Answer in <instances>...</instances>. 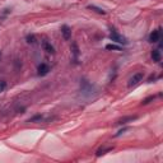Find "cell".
I'll return each mask as SVG.
<instances>
[{"instance_id":"cell-1","label":"cell","mask_w":163,"mask_h":163,"mask_svg":"<svg viewBox=\"0 0 163 163\" xmlns=\"http://www.w3.org/2000/svg\"><path fill=\"white\" fill-rule=\"evenodd\" d=\"M143 77H144L143 73H136V74H134V75L130 78V80H129V83H127V85H129V87H134V85L139 84V83L143 80Z\"/></svg>"},{"instance_id":"cell-2","label":"cell","mask_w":163,"mask_h":163,"mask_svg":"<svg viewBox=\"0 0 163 163\" xmlns=\"http://www.w3.org/2000/svg\"><path fill=\"white\" fill-rule=\"evenodd\" d=\"M110 40L115 41V42H117V43H126V38H125V37H122L121 35H119L115 29L110 33Z\"/></svg>"},{"instance_id":"cell-3","label":"cell","mask_w":163,"mask_h":163,"mask_svg":"<svg viewBox=\"0 0 163 163\" xmlns=\"http://www.w3.org/2000/svg\"><path fill=\"white\" fill-rule=\"evenodd\" d=\"M61 35H62V38L65 41L70 40V38H71V29H70V27L66 26V24H64V26L61 27Z\"/></svg>"},{"instance_id":"cell-4","label":"cell","mask_w":163,"mask_h":163,"mask_svg":"<svg viewBox=\"0 0 163 163\" xmlns=\"http://www.w3.org/2000/svg\"><path fill=\"white\" fill-rule=\"evenodd\" d=\"M136 119H138V116H125V117L120 119L119 121L116 122V125H126V124H129V122L135 121Z\"/></svg>"},{"instance_id":"cell-5","label":"cell","mask_w":163,"mask_h":163,"mask_svg":"<svg viewBox=\"0 0 163 163\" xmlns=\"http://www.w3.org/2000/svg\"><path fill=\"white\" fill-rule=\"evenodd\" d=\"M38 75H41V77H43V75H46L48 71H50V66L47 65V64H45V62H42V64H40L38 65Z\"/></svg>"},{"instance_id":"cell-6","label":"cell","mask_w":163,"mask_h":163,"mask_svg":"<svg viewBox=\"0 0 163 163\" xmlns=\"http://www.w3.org/2000/svg\"><path fill=\"white\" fill-rule=\"evenodd\" d=\"M159 40H161V28L157 29V31H153L150 33V36H149V41L150 42H158Z\"/></svg>"},{"instance_id":"cell-7","label":"cell","mask_w":163,"mask_h":163,"mask_svg":"<svg viewBox=\"0 0 163 163\" xmlns=\"http://www.w3.org/2000/svg\"><path fill=\"white\" fill-rule=\"evenodd\" d=\"M42 47H43V50H45L47 54H55V48H54V46H52L50 42L42 41Z\"/></svg>"},{"instance_id":"cell-8","label":"cell","mask_w":163,"mask_h":163,"mask_svg":"<svg viewBox=\"0 0 163 163\" xmlns=\"http://www.w3.org/2000/svg\"><path fill=\"white\" fill-rule=\"evenodd\" d=\"M152 59H153V61H156V62H159V61H161L162 55H161L159 50H153V51H152Z\"/></svg>"},{"instance_id":"cell-9","label":"cell","mask_w":163,"mask_h":163,"mask_svg":"<svg viewBox=\"0 0 163 163\" xmlns=\"http://www.w3.org/2000/svg\"><path fill=\"white\" fill-rule=\"evenodd\" d=\"M71 52H73V55H74L75 59L79 56V47H78L77 42H73V43H71Z\"/></svg>"},{"instance_id":"cell-10","label":"cell","mask_w":163,"mask_h":163,"mask_svg":"<svg viewBox=\"0 0 163 163\" xmlns=\"http://www.w3.org/2000/svg\"><path fill=\"white\" fill-rule=\"evenodd\" d=\"M88 9H92V10H94L96 13H98V14H106V12L101 9V8H98V6H96V5H88Z\"/></svg>"},{"instance_id":"cell-11","label":"cell","mask_w":163,"mask_h":163,"mask_svg":"<svg viewBox=\"0 0 163 163\" xmlns=\"http://www.w3.org/2000/svg\"><path fill=\"white\" fill-rule=\"evenodd\" d=\"M106 48H107V50H113V51H121V47L117 46V45H113V43L106 45Z\"/></svg>"},{"instance_id":"cell-12","label":"cell","mask_w":163,"mask_h":163,"mask_svg":"<svg viewBox=\"0 0 163 163\" xmlns=\"http://www.w3.org/2000/svg\"><path fill=\"white\" fill-rule=\"evenodd\" d=\"M26 40H27L28 43H32V45L37 42V38H36V36H35V35H28V36L26 37Z\"/></svg>"},{"instance_id":"cell-13","label":"cell","mask_w":163,"mask_h":163,"mask_svg":"<svg viewBox=\"0 0 163 163\" xmlns=\"http://www.w3.org/2000/svg\"><path fill=\"white\" fill-rule=\"evenodd\" d=\"M110 150H112V148H106V149H104V148H101V149H98V150H97V156L100 157V156L104 154L106 152H110Z\"/></svg>"},{"instance_id":"cell-14","label":"cell","mask_w":163,"mask_h":163,"mask_svg":"<svg viewBox=\"0 0 163 163\" xmlns=\"http://www.w3.org/2000/svg\"><path fill=\"white\" fill-rule=\"evenodd\" d=\"M154 98H156V96H149V97H146V98L142 102V104H148V103H150V102L153 101Z\"/></svg>"},{"instance_id":"cell-15","label":"cell","mask_w":163,"mask_h":163,"mask_svg":"<svg viewBox=\"0 0 163 163\" xmlns=\"http://www.w3.org/2000/svg\"><path fill=\"white\" fill-rule=\"evenodd\" d=\"M5 88H6V82H5V80H0V93H1V92H4V91H5Z\"/></svg>"},{"instance_id":"cell-16","label":"cell","mask_w":163,"mask_h":163,"mask_svg":"<svg viewBox=\"0 0 163 163\" xmlns=\"http://www.w3.org/2000/svg\"><path fill=\"white\" fill-rule=\"evenodd\" d=\"M41 119H42V116H41V115H36V116H33V117H31V119H29V122L40 121Z\"/></svg>"},{"instance_id":"cell-17","label":"cell","mask_w":163,"mask_h":163,"mask_svg":"<svg viewBox=\"0 0 163 163\" xmlns=\"http://www.w3.org/2000/svg\"><path fill=\"white\" fill-rule=\"evenodd\" d=\"M126 130H127V129H126V127H124V129H121V130H120V131H119V133H117V134H116V136H119V135H121L122 133H124V131H126Z\"/></svg>"},{"instance_id":"cell-18","label":"cell","mask_w":163,"mask_h":163,"mask_svg":"<svg viewBox=\"0 0 163 163\" xmlns=\"http://www.w3.org/2000/svg\"><path fill=\"white\" fill-rule=\"evenodd\" d=\"M154 78H156L154 75H150V77H149V79H148V82L150 83V82H152V80H154Z\"/></svg>"}]
</instances>
